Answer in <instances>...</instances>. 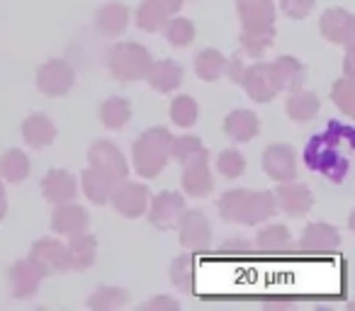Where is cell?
<instances>
[{
	"mask_svg": "<svg viewBox=\"0 0 355 311\" xmlns=\"http://www.w3.org/2000/svg\"><path fill=\"white\" fill-rule=\"evenodd\" d=\"M350 153H353V127L331 122L324 132L306 143L304 161L309 170L340 183L348 173Z\"/></svg>",
	"mask_w": 355,
	"mask_h": 311,
	"instance_id": "cell-1",
	"label": "cell"
}]
</instances>
